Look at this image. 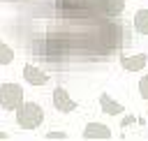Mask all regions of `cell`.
<instances>
[{"label": "cell", "instance_id": "obj_1", "mask_svg": "<svg viewBox=\"0 0 148 141\" xmlns=\"http://www.w3.org/2000/svg\"><path fill=\"white\" fill-rule=\"evenodd\" d=\"M42 120H44V111L35 102H23L16 109V123L21 129H35L42 125Z\"/></svg>", "mask_w": 148, "mask_h": 141}, {"label": "cell", "instance_id": "obj_2", "mask_svg": "<svg viewBox=\"0 0 148 141\" xmlns=\"http://www.w3.org/2000/svg\"><path fill=\"white\" fill-rule=\"evenodd\" d=\"M35 51L39 53V58L51 60V62L62 60V58H65V53H67L65 44H62L58 37H46V39H42V42H35Z\"/></svg>", "mask_w": 148, "mask_h": 141}, {"label": "cell", "instance_id": "obj_3", "mask_svg": "<svg viewBox=\"0 0 148 141\" xmlns=\"http://www.w3.org/2000/svg\"><path fill=\"white\" fill-rule=\"evenodd\" d=\"M23 104V88L18 83H0V106L7 111H16Z\"/></svg>", "mask_w": 148, "mask_h": 141}, {"label": "cell", "instance_id": "obj_4", "mask_svg": "<svg viewBox=\"0 0 148 141\" xmlns=\"http://www.w3.org/2000/svg\"><path fill=\"white\" fill-rule=\"evenodd\" d=\"M53 106H56V111H60V113H72V111L76 109V102L69 97V92H67L65 88H56V90H53Z\"/></svg>", "mask_w": 148, "mask_h": 141}, {"label": "cell", "instance_id": "obj_5", "mask_svg": "<svg viewBox=\"0 0 148 141\" xmlns=\"http://www.w3.org/2000/svg\"><path fill=\"white\" fill-rule=\"evenodd\" d=\"M23 79H25L30 86H46V83H49V74L42 72L39 67H35V65H25V67H23Z\"/></svg>", "mask_w": 148, "mask_h": 141}, {"label": "cell", "instance_id": "obj_6", "mask_svg": "<svg viewBox=\"0 0 148 141\" xmlns=\"http://www.w3.org/2000/svg\"><path fill=\"white\" fill-rule=\"evenodd\" d=\"M148 58L143 53H132V55H120V67L123 69H130V72H141L146 67Z\"/></svg>", "mask_w": 148, "mask_h": 141}, {"label": "cell", "instance_id": "obj_7", "mask_svg": "<svg viewBox=\"0 0 148 141\" xmlns=\"http://www.w3.org/2000/svg\"><path fill=\"white\" fill-rule=\"evenodd\" d=\"M83 139H111V129L102 123H90L83 129Z\"/></svg>", "mask_w": 148, "mask_h": 141}, {"label": "cell", "instance_id": "obj_8", "mask_svg": "<svg viewBox=\"0 0 148 141\" xmlns=\"http://www.w3.org/2000/svg\"><path fill=\"white\" fill-rule=\"evenodd\" d=\"M99 106H102V111L104 113H109V116H120L125 109H123V104H118L116 99H111L106 92H102L99 95Z\"/></svg>", "mask_w": 148, "mask_h": 141}, {"label": "cell", "instance_id": "obj_9", "mask_svg": "<svg viewBox=\"0 0 148 141\" xmlns=\"http://www.w3.org/2000/svg\"><path fill=\"white\" fill-rule=\"evenodd\" d=\"M99 9L106 16H118L125 9V0H99Z\"/></svg>", "mask_w": 148, "mask_h": 141}, {"label": "cell", "instance_id": "obj_10", "mask_svg": "<svg viewBox=\"0 0 148 141\" xmlns=\"http://www.w3.org/2000/svg\"><path fill=\"white\" fill-rule=\"evenodd\" d=\"M134 28L141 35H148V9H139L134 14Z\"/></svg>", "mask_w": 148, "mask_h": 141}, {"label": "cell", "instance_id": "obj_11", "mask_svg": "<svg viewBox=\"0 0 148 141\" xmlns=\"http://www.w3.org/2000/svg\"><path fill=\"white\" fill-rule=\"evenodd\" d=\"M12 60H14V51H12V46L5 44V42L0 39V65H9Z\"/></svg>", "mask_w": 148, "mask_h": 141}, {"label": "cell", "instance_id": "obj_12", "mask_svg": "<svg viewBox=\"0 0 148 141\" xmlns=\"http://www.w3.org/2000/svg\"><path fill=\"white\" fill-rule=\"evenodd\" d=\"M139 92H141L143 99H148V74L139 79Z\"/></svg>", "mask_w": 148, "mask_h": 141}, {"label": "cell", "instance_id": "obj_13", "mask_svg": "<svg viewBox=\"0 0 148 141\" xmlns=\"http://www.w3.org/2000/svg\"><path fill=\"white\" fill-rule=\"evenodd\" d=\"M46 139H67V134H62V132H49Z\"/></svg>", "mask_w": 148, "mask_h": 141}, {"label": "cell", "instance_id": "obj_14", "mask_svg": "<svg viewBox=\"0 0 148 141\" xmlns=\"http://www.w3.org/2000/svg\"><path fill=\"white\" fill-rule=\"evenodd\" d=\"M0 139H7V134H5V132H0Z\"/></svg>", "mask_w": 148, "mask_h": 141}]
</instances>
